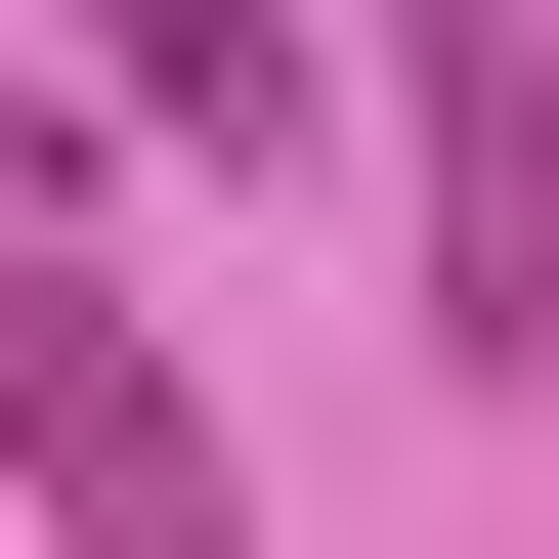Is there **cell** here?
Returning a JSON list of instances; mask_svg holds the SVG:
<instances>
[{"label": "cell", "mask_w": 559, "mask_h": 559, "mask_svg": "<svg viewBox=\"0 0 559 559\" xmlns=\"http://www.w3.org/2000/svg\"><path fill=\"white\" fill-rule=\"evenodd\" d=\"M0 516H44V559H259V474H215V388H173V301L86 259V215H0Z\"/></svg>", "instance_id": "1"}, {"label": "cell", "mask_w": 559, "mask_h": 559, "mask_svg": "<svg viewBox=\"0 0 559 559\" xmlns=\"http://www.w3.org/2000/svg\"><path fill=\"white\" fill-rule=\"evenodd\" d=\"M388 86H430V345L559 388V0H388Z\"/></svg>", "instance_id": "2"}, {"label": "cell", "mask_w": 559, "mask_h": 559, "mask_svg": "<svg viewBox=\"0 0 559 559\" xmlns=\"http://www.w3.org/2000/svg\"><path fill=\"white\" fill-rule=\"evenodd\" d=\"M86 130H173V173H301V0H86Z\"/></svg>", "instance_id": "3"}]
</instances>
